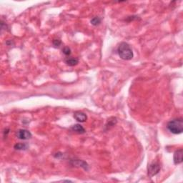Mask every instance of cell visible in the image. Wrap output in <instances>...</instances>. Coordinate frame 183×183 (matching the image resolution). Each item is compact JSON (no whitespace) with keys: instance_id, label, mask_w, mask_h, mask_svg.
I'll use <instances>...</instances> for the list:
<instances>
[{"instance_id":"13","label":"cell","mask_w":183,"mask_h":183,"mask_svg":"<svg viewBox=\"0 0 183 183\" xmlns=\"http://www.w3.org/2000/svg\"><path fill=\"white\" fill-rule=\"evenodd\" d=\"M62 53L66 56H69L71 55V50L68 47H65L62 49Z\"/></svg>"},{"instance_id":"8","label":"cell","mask_w":183,"mask_h":183,"mask_svg":"<svg viewBox=\"0 0 183 183\" xmlns=\"http://www.w3.org/2000/svg\"><path fill=\"white\" fill-rule=\"evenodd\" d=\"M71 130L78 134H84L86 133L84 128H83L82 125H79V124H76V125H72V126L71 127Z\"/></svg>"},{"instance_id":"11","label":"cell","mask_w":183,"mask_h":183,"mask_svg":"<svg viewBox=\"0 0 183 183\" xmlns=\"http://www.w3.org/2000/svg\"><path fill=\"white\" fill-rule=\"evenodd\" d=\"M117 119L115 117H112L111 119H110L109 120V121H108V122H107V124L106 125V127L107 128H111V127H113V126H115V125H116V123H117Z\"/></svg>"},{"instance_id":"12","label":"cell","mask_w":183,"mask_h":183,"mask_svg":"<svg viewBox=\"0 0 183 183\" xmlns=\"http://www.w3.org/2000/svg\"><path fill=\"white\" fill-rule=\"evenodd\" d=\"M90 22L94 26H97V25H99L101 23V19L98 17H93L92 19Z\"/></svg>"},{"instance_id":"14","label":"cell","mask_w":183,"mask_h":183,"mask_svg":"<svg viewBox=\"0 0 183 183\" xmlns=\"http://www.w3.org/2000/svg\"><path fill=\"white\" fill-rule=\"evenodd\" d=\"M62 45V41L60 40H53V45L55 47H59Z\"/></svg>"},{"instance_id":"10","label":"cell","mask_w":183,"mask_h":183,"mask_svg":"<svg viewBox=\"0 0 183 183\" xmlns=\"http://www.w3.org/2000/svg\"><path fill=\"white\" fill-rule=\"evenodd\" d=\"M28 147L27 143H17L14 145V148L17 150H26Z\"/></svg>"},{"instance_id":"6","label":"cell","mask_w":183,"mask_h":183,"mask_svg":"<svg viewBox=\"0 0 183 183\" xmlns=\"http://www.w3.org/2000/svg\"><path fill=\"white\" fill-rule=\"evenodd\" d=\"M74 118L79 122H84L87 121V116L85 113L80 111H77L74 113Z\"/></svg>"},{"instance_id":"4","label":"cell","mask_w":183,"mask_h":183,"mask_svg":"<svg viewBox=\"0 0 183 183\" xmlns=\"http://www.w3.org/2000/svg\"><path fill=\"white\" fill-rule=\"evenodd\" d=\"M17 137L18 139H19V140H27L32 138V135L29 130H24V129H21V130H19L17 132Z\"/></svg>"},{"instance_id":"1","label":"cell","mask_w":183,"mask_h":183,"mask_svg":"<svg viewBox=\"0 0 183 183\" xmlns=\"http://www.w3.org/2000/svg\"><path fill=\"white\" fill-rule=\"evenodd\" d=\"M117 53L120 58L124 60H130L134 57L133 50L126 42H122L120 44L117 48Z\"/></svg>"},{"instance_id":"2","label":"cell","mask_w":183,"mask_h":183,"mask_svg":"<svg viewBox=\"0 0 183 183\" xmlns=\"http://www.w3.org/2000/svg\"><path fill=\"white\" fill-rule=\"evenodd\" d=\"M167 128L171 133L179 135L183 132V120L182 118H177L169 121L167 123Z\"/></svg>"},{"instance_id":"5","label":"cell","mask_w":183,"mask_h":183,"mask_svg":"<svg viewBox=\"0 0 183 183\" xmlns=\"http://www.w3.org/2000/svg\"><path fill=\"white\" fill-rule=\"evenodd\" d=\"M182 155H183V150L182 149H179L176 150L174 153L173 156V161L174 165H179L182 162Z\"/></svg>"},{"instance_id":"7","label":"cell","mask_w":183,"mask_h":183,"mask_svg":"<svg viewBox=\"0 0 183 183\" xmlns=\"http://www.w3.org/2000/svg\"><path fill=\"white\" fill-rule=\"evenodd\" d=\"M71 164L73 166H77V167H82V168L85 169V170H88V167L89 166H88L87 162L83 160H72Z\"/></svg>"},{"instance_id":"3","label":"cell","mask_w":183,"mask_h":183,"mask_svg":"<svg viewBox=\"0 0 183 183\" xmlns=\"http://www.w3.org/2000/svg\"><path fill=\"white\" fill-rule=\"evenodd\" d=\"M147 171H148V175L152 177L159 173L160 171V166L157 162H153L148 166Z\"/></svg>"},{"instance_id":"9","label":"cell","mask_w":183,"mask_h":183,"mask_svg":"<svg viewBox=\"0 0 183 183\" xmlns=\"http://www.w3.org/2000/svg\"><path fill=\"white\" fill-rule=\"evenodd\" d=\"M65 63L67 65L69 66V67H74L76 66L79 63V60L77 58H73V57H69L65 60Z\"/></svg>"}]
</instances>
